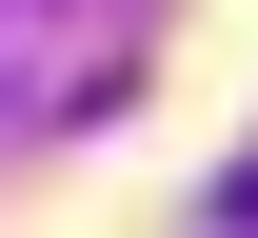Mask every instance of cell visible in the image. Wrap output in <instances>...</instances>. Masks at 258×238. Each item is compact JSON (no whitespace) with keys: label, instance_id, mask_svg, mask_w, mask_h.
<instances>
[{"label":"cell","instance_id":"1","mask_svg":"<svg viewBox=\"0 0 258 238\" xmlns=\"http://www.w3.org/2000/svg\"><path fill=\"white\" fill-rule=\"evenodd\" d=\"M119 80H139V0H0V139L99 119Z\"/></svg>","mask_w":258,"mask_h":238},{"label":"cell","instance_id":"2","mask_svg":"<svg viewBox=\"0 0 258 238\" xmlns=\"http://www.w3.org/2000/svg\"><path fill=\"white\" fill-rule=\"evenodd\" d=\"M199 238H258V139H238V179L199 199Z\"/></svg>","mask_w":258,"mask_h":238}]
</instances>
